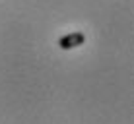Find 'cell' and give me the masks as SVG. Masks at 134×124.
<instances>
[{"label":"cell","instance_id":"obj_1","mask_svg":"<svg viewBox=\"0 0 134 124\" xmlns=\"http://www.w3.org/2000/svg\"><path fill=\"white\" fill-rule=\"evenodd\" d=\"M86 43V35L80 33V31H76V33H70V35H64V37L58 39V47L62 50H70V49H76L80 47V45Z\"/></svg>","mask_w":134,"mask_h":124}]
</instances>
